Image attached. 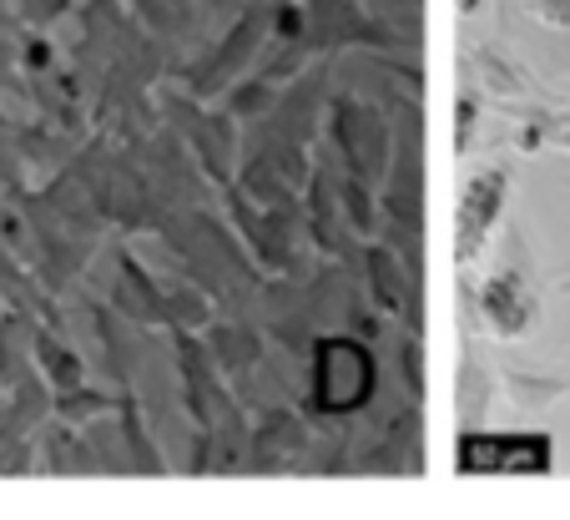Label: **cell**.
<instances>
[{
	"label": "cell",
	"instance_id": "obj_25",
	"mask_svg": "<svg viewBox=\"0 0 570 520\" xmlns=\"http://www.w3.org/2000/svg\"><path fill=\"white\" fill-rule=\"evenodd\" d=\"M480 91H460V117H454V153H474V131H480Z\"/></svg>",
	"mask_w": 570,
	"mask_h": 520
},
{
	"label": "cell",
	"instance_id": "obj_7",
	"mask_svg": "<svg viewBox=\"0 0 570 520\" xmlns=\"http://www.w3.org/2000/svg\"><path fill=\"white\" fill-rule=\"evenodd\" d=\"M474 304H480L484 328L495 339H525L540 318V298H535V283H530V248H525V233L510 228V248L500 258V268L484 273V283L474 288Z\"/></svg>",
	"mask_w": 570,
	"mask_h": 520
},
{
	"label": "cell",
	"instance_id": "obj_5",
	"mask_svg": "<svg viewBox=\"0 0 570 520\" xmlns=\"http://www.w3.org/2000/svg\"><path fill=\"white\" fill-rule=\"evenodd\" d=\"M157 111H161V121L177 131V137L193 147V157L203 163V173L213 177V187L223 193L227 183L237 177V127L243 121L233 117V111H223V107H207L203 97H193L187 87H167L157 97Z\"/></svg>",
	"mask_w": 570,
	"mask_h": 520
},
{
	"label": "cell",
	"instance_id": "obj_3",
	"mask_svg": "<svg viewBox=\"0 0 570 520\" xmlns=\"http://www.w3.org/2000/svg\"><path fill=\"white\" fill-rule=\"evenodd\" d=\"M268 16H273V0H248V6L203 46V56L173 66V81L203 101L223 97L237 77H248L253 66H258L263 46H268Z\"/></svg>",
	"mask_w": 570,
	"mask_h": 520
},
{
	"label": "cell",
	"instance_id": "obj_2",
	"mask_svg": "<svg viewBox=\"0 0 570 520\" xmlns=\"http://www.w3.org/2000/svg\"><path fill=\"white\" fill-rule=\"evenodd\" d=\"M379 400V354L364 334L334 328L308 349V400L303 414L318 424H354Z\"/></svg>",
	"mask_w": 570,
	"mask_h": 520
},
{
	"label": "cell",
	"instance_id": "obj_11",
	"mask_svg": "<svg viewBox=\"0 0 570 520\" xmlns=\"http://www.w3.org/2000/svg\"><path fill=\"white\" fill-rule=\"evenodd\" d=\"M111 308L137 328H173L167 314V278L151 273L127 243H111Z\"/></svg>",
	"mask_w": 570,
	"mask_h": 520
},
{
	"label": "cell",
	"instance_id": "obj_10",
	"mask_svg": "<svg viewBox=\"0 0 570 520\" xmlns=\"http://www.w3.org/2000/svg\"><path fill=\"white\" fill-rule=\"evenodd\" d=\"M358 283H364V293L374 298V308H384V314H404L410 318V334L424 339V308H420L424 278H414L410 263L399 258L384 238L364 243V253H358Z\"/></svg>",
	"mask_w": 570,
	"mask_h": 520
},
{
	"label": "cell",
	"instance_id": "obj_22",
	"mask_svg": "<svg viewBox=\"0 0 570 520\" xmlns=\"http://www.w3.org/2000/svg\"><path fill=\"white\" fill-rule=\"evenodd\" d=\"M56 66H61V51H56L51 36L36 31V26H21V71L26 77H46Z\"/></svg>",
	"mask_w": 570,
	"mask_h": 520
},
{
	"label": "cell",
	"instance_id": "obj_1",
	"mask_svg": "<svg viewBox=\"0 0 570 520\" xmlns=\"http://www.w3.org/2000/svg\"><path fill=\"white\" fill-rule=\"evenodd\" d=\"M379 238L424 278V107L420 97L394 107V153L379 183Z\"/></svg>",
	"mask_w": 570,
	"mask_h": 520
},
{
	"label": "cell",
	"instance_id": "obj_9",
	"mask_svg": "<svg viewBox=\"0 0 570 520\" xmlns=\"http://www.w3.org/2000/svg\"><path fill=\"white\" fill-rule=\"evenodd\" d=\"M420 414H424V404L410 400V410H404V400H399L384 420L368 424L364 444H358L354 475H420L424 470V444H420L424 424H420Z\"/></svg>",
	"mask_w": 570,
	"mask_h": 520
},
{
	"label": "cell",
	"instance_id": "obj_24",
	"mask_svg": "<svg viewBox=\"0 0 570 520\" xmlns=\"http://www.w3.org/2000/svg\"><path fill=\"white\" fill-rule=\"evenodd\" d=\"M81 0H11V11L21 26H36V31H46V26H56L61 16H71Z\"/></svg>",
	"mask_w": 570,
	"mask_h": 520
},
{
	"label": "cell",
	"instance_id": "obj_18",
	"mask_svg": "<svg viewBox=\"0 0 570 520\" xmlns=\"http://www.w3.org/2000/svg\"><path fill=\"white\" fill-rule=\"evenodd\" d=\"M505 394L515 410L540 414L550 410L556 400L570 394V374H530V369H505Z\"/></svg>",
	"mask_w": 570,
	"mask_h": 520
},
{
	"label": "cell",
	"instance_id": "obj_26",
	"mask_svg": "<svg viewBox=\"0 0 570 520\" xmlns=\"http://www.w3.org/2000/svg\"><path fill=\"white\" fill-rule=\"evenodd\" d=\"M530 16H535L540 26L566 31V26H570V0H530Z\"/></svg>",
	"mask_w": 570,
	"mask_h": 520
},
{
	"label": "cell",
	"instance_id": "obj_23",
	"mask_svg": "<svg viewBox=\"0 0 570 520\" xmlns=\"http://www.w3.org/2000/svg\"><path fill=\"white\" fill-rule=\"evenodd\" d=\"M31 77L21 71V36H11L0 26V91H11V97H26Z\"/></svg>",
	"mask_w": 570,
	"mask_h": 520
},
{
	"label": "cell",
	"instance_id": "obj_27",
	"mask_svg": "<svg viewBox=\"0 0 570 520\" xmlns=\"http://www.w3.org/2000/svg\"><path fill=\"white\" fill-rule=\"evenodd\" d=\"M556 141L570 153V107H556Z\"/></svg>",
	"mask_w": 570,
	"mask_h": 520
},
{
	"label": "cell",
	"instance_id": "obj_21",
	"mask_svg": "<svg viewBox=\"0 0 570 520\" xmlns=\"http://www.w3.org/2000/svg\"><path fill=\"white\" fill-rule=\"evenodd\" d=\"M268 41H278V46H303L308 41V6H303V0H273Z\"/></svg>",
	"mask_w": 570,
	"mask_h": 520
},
{
	"label": "cell",
	"instance_id": "obj_4",
	"mask_svg": "<svg viewBox=\"0 0 570 520\" xmlns=\"http://www.w3.org/2000/svg\"><path fill=\"white\" fill-rule=\"evenodd\" d=\"M323 131H328V147L344 163V173L364 177L374 187L384 183L389 153H394V111L354 87H334L328 111H323Z\"/></svg>",
	"mask_w": 570,
	"mask_h": 520
},
{
	"label": "cell",
	"instance_id": "obj_17",
	"mask_svg": "<svg viewBox=\"0 0 570 520\" xmlns=\"http://www.w3.org/2000/svg\"><path fill=\"white\" fill-rule=\"evenodd\" d=\"M470 56H474V71L484 77V91H490V97H546V91L530 81L525 66H520L500 41L470 46Z\"/></svg>",
	"mask_w": 570,
	"mask_h": 520
},
{
	"label": "cell",
	"instance_id": "obj_12",
	"mask_svg": "<svg viewBox=\"0 0 570 520\" xmlns=\"http://www.w3.org/2000/svg\"><path fill=\"white\" fill-rule=\"evenodd\" d=\"M308 420L288 404H263L253 420V440H248V475H283L293 470V460L308 455Z\"/></svg>",
	"mask_w": 570,
	"mask_h": 520
},
{
	"label": "cell",
	"instance_id": "obj_20",
	"mask_svg": "<svg viewBox=\"0 0 570 520\" xmlns=\"http://www.w3.org/2000/svg\"><path fill=\"white\" fill-rule=\"evenodd\" d=\"M117 394L121 390H97V384H71V390H56V420L71 424H91L101 414H117Z\"/></svg>",
	"mask_w": 570,
	"mask_h": 520
},
{
	"label": "cell",
	"instance_id": "obj_29",
	"mask_svg": "<svg viewBox=\"0 0 570 520\" xmlns=\"http://www.w3.org/2000/svg\"><path fill=\"white\" fill-rule=\"evenodd\" d=\"M560 293H570V273H566V278H560Z\"/></svg>",
	"mask_w": 570,
	"mask_h": 520
},
{
	"label": "cell",
	"instance_id": "obj_13",
	"mask_svg": "<svg viewBox=\"0 0 570 520\" xmlns=\"http://www.w3.org/2000/svg\"><path fill=\"white\" fill-rule=\"evenodd\" d=\"M268 328H258L253 318H243V314H223V318H213V324L203 328V339H207V349H213V359H217V369L227 374V384H237V380H248L253 369L268 359Z\"/></svg>",
	"mask_w": 570,
	"mask_h": 520
},
{
	"label": "cell",
	"instance_id": "obj_19",
	"mask_svg": "<svg viewBox=\"0 0 570 520\" xmlns=\"http://www.w3.org/2000/svg\"><path fill=\"white\" fill-rule=\"evenodd\" d=\"M338 207H344V223L354 228V238H379V187L364 183L354 173H338Z\"/></svg>",
	"mask_w": 570,
	"mask_h": 520
},
{
	"label": "cell",
	"instance_id": "obj_28",
	"mask_svg": "<svg viewBox=\"0 0 570 520\" xmlns=\"http://www.w3.org/2000/svg\"><path fill=\"white\" fill-rule=\"evenodd\" d=\"M484 11V0H460V16H480Z\"/></svg>",
	"mask_w": 570,
	"mask_h": 520
},
{
	"label": "cell",
	"instance_id": "obj_14",
	"mask_svg": "<svg viewBox=\"0 0 570 520\" xmlns=\"http://www.w3.org/2000/svg\"><path fill=\"white\" fill-rule=\"evenodd\" d=\"M127 6H131V16H137V21L147 26L161 46H173L177 61H183L187 46L203 41L207 16H213L203 0H127Z\"/></svg>",
	"mask_w": 570,
	"mask_h": 520
},
{
	"label": "cell",
	"instance_id": "obj_8",
	"mask_svg": "<svg viewBox=\"0 0 570 520\" xmlns=\"http://www.w3.org/2000/svg\"><path fill=\"white\" fill-rule=\"evenodd\" d=\"M505 203H510V163L474 167V173L464 177L460 213H454V263H460V268L480 263V253L490 248L500 217H505Z\"/></svg>",
	"mask_w": 570,
	"mask_h": 520
},
{
	"label": "cell",
	"instance_id": "obj_16",
	"mask_svg": "<svg viewBox=\"0 0 570 520\" xmlns=\"http://www.w3.org/2000/svg\"><path fill=\"white\" fill-rule=\"evenodd\" d=\"M31 359H36V369L46 374V384H51V390L87 384V359H81V349L66 339L61 324H46V318H36V328H31Z\"/></svg>",
	"mask_w": 570,
	"mask_h": 520
},
{
	"label": "cell",
	"instance_id": "obj_15",
	"mask_svg": "<svg viewBox=\"0 0 570 520\" xmlns=\"http://www.w3.org/2000/svg\"><path fill=\"white\" fill-rule=\"evenodd\" d=\"M117 430H121V450H127V475H167V460H161L157 440H151V420L131 384L117 394Z\"/></svg>",
	"mask_w": 570,
	"mask_h": 520
},
{
	"label": "cell",
	"instance_id": "obj_6",
	"mask_svg": "<svg viewBox=\"0 0 570 520\" xmlns=\"http://www.w3.org/2000/svg\"><path fill=\"white\" fill-rule=\"evenodd\" d=\"M454 465H460V475H550L556 470V434L464 424L454 434Z\"/></svg>",
	"mask_w": 570,
	"mask_h": 520
}]
</instances>
